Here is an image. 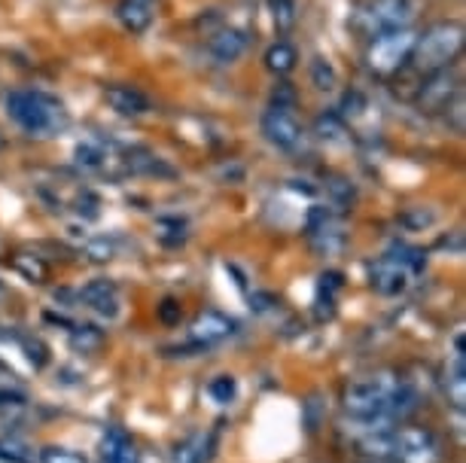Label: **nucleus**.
<instances>
[{
    "instance_id": "1a4fd4ad",
    "label": "nucleus",
    "mask_w": 466,
    "mask_h": 463,
    "mask_svg": "<svg viewBox=\"0 0 466 463\" xmlns=\"http://www.w3.org/2000/svg\"><path fill=\"white\" fill-rule=\"evenodd\" d=\"M457 95H461V89H457V80L448 71L427 74L424 89L418 95V107L424 113H442L451 107Z\"/></svg>"
},
{
    "instance_id": "a211bd4d",
    "label": "nucleus",
    "mask_w": 466,
    "mask_h": 463,
    "mask_svg": "<svg viewBox=\"0 0 466 463\" xmlns=\"http://www.w3.org/2000/svg\"><path fill=\"white\" fill-rule=\"evenodd\" d=\"M296 61H299V55H296V49L289 46L287 40H278V43H271L268 46V52H266V67L275 76H287L289 71L296 67Z\"/></svg>"
},
{
    "instance_id": "ddd939ff",
    "label": "nucleus",
    "mask_w": 466,
    "mask_h": 463,
    "mask_svg": "<svg viewBox=\"0 0 466 463\" xmlns=\"http://www.w3.org/2000/svg\"><path fill=\"white\" fill-rule=\"evenodd\" d=\"M308 238H311L314 250L329 257V253H336L341 244H345V232H341V223L336 216L318 211L311 216V226H308Z\"/></svg>"
},
{
    "instance_id": "6e6552de",
    "label": "nucleus",
    "mask_w": 466,
    "mask_h": 463,
    "mask_svg": "<svg viewBox=\"0 0 466 463\" xmlns=\"http://www.w3.org/2000/svg\"><path fill=\"white\" fill-rule=\"evenodd\" d=\"M262 135H266V141L271 146L287 153L302 144V126H299V119L289 113V107H275V104L262 113Z\"/></svg>"
},
{
    "instance_id": "423d86ee",
    "label": "nucleus",
    "mask_w": 466,
    "mask_h": 463,
    "mask_svg": "<svg viewBox=\"0 0 466 463\" xmlns=\"http://www.w3.org/2000/svg\"><path fill=\"white\" fill-rule=\"evenodd\" d=\"M415 40L418 34L411 28H397V31H387L372 37L366 49V65L372 74L390 76L402 71V67L411 61V52H415Z\"/></svg>"
},
{
    "instance_id": "9d476101",
    "label": "nucleus",
    "mask_w": 466,
    "mask_h": 463,
    "mask_svg": "<svg viewBox=\"0 0 466 463\" xmlns=\"http://www.w3.org/2000/svg\"><path fill=\"white\" fill-rule=\"evenodd\" d=\"M232 333H235V320H228L226 314H219V311H201L189 327V338L205 347L226 342Z\"/></svg>"
},
{
    "instance_id": "5701e85b",
    "label": "nucleus",
    "mask_w": 466,
    "mask_h": 463,
    "mask_svg": "<svg viewBox=\"0 0 466 463\" xmlns=\"http://www.w3.org/2000/svg\"><path fill=\"white\" fill-rule=\"evenodd\" d=\"M314 86H318V89H332V86H336V71H332L323 58L314 61Z\"/></svg>"
},
{
    "instance_id": "f257e3e1",
    "label": "nucleus",
    "mask_w": 466,
    "mask_h": 463,
    "mask_svg": "<svg viewBox=\"0 0 466 463\" xmlns=\"http://www.w3.org/2000/svg\"><path fill=\"white\" fill-rule=\"evenodd\" d=\"M345 412L360 418V421H375V424H390L397 418H406L415 412L418 397L406 381L397 378L390 372H375L363 375V378L350 381L345 393H341Z\"/></svg>"
},
{
    "instance_id": "f03ea898",
    "label": "nucleus",
    "mask_w": 466,
    "mask_h": 463,
    "mask_svg": "<svg viewBox=\"0 0 466 463\" xmlns=\"http://www.w3.org/2000/svg\"><path fill=\"white\" fill-rule=\"evenodd\" d=\"M363 448L393 463H442V445L424 427H378Z\"/></svg>"
},
{
    "instance_id": "f8f14e48",
    "label": "nucleus",
    "mask_w": 466,
    "mask_h": 463,
    "mask_svg": "<svg viewBox=\"0 0 466 463\" xmlns=\"http://www.w3.org/2000/svg\"><path fill=\"white\" fill-rule=\"evenodd\" d=\"M210 55H214L219 65H235L244 52L250 46V34L244 28H235V25H228V28H219L214 37H210Z\"/></svg>"
},
{
    "instance_id": "20e7f679",
    "label": "nucleus",
    "mask_w": 466,
    "mask_h": 463,
    "mask_svg": "<svg viewBox=\"0 0 466 463\" xmlns=\"http://www.w3.org/2000/svg\"><path fill=\"white\" fill-rule=\"evenodd\" d=\"M427 257L424 250L400 244V247L387 250L384 257H378L375 262H369V284L375 293L381 296H400L406 293L411 281L424 272Z\"/></svg>"
},
{
    "instance_id": "4468645a",
    "label": "nucleus",
    "mask_w": 466,
    "mask_h": 463,
    "mask_svg": "<svg viewBox=\"0 0 466 463\" xmlns=\"http://www.w3.org/2000/svg\"><path fill=\"white\" fill-rule=\"evenodd\" d=\"M116 19L128 34H144L153 25V0H119Z\"/></svg>"
},
{
    "instance_id": "f3484780",
    "label": "nucleus",
    "mask_w": 466,
    "mask_h": 463,
    "mask_svg": "<svg viewBox=\"0 0 466 463\" xmlns=\"http://www.w3.org/2000/svg\"><path fill=\"white\" fill-rule=\"evenodd\" d=\"M101 451H104V460H107V463H137L135 445H131V439L122 430L104 433Z\"/></svg>"
},
{
    "instance_id": "dca6fc26",
    "label": "nucleus",
    "mask_w": 466,
    "mask_h": 463,
    "mask_svg": "<svg viewBox=\"0 0 466 463\" xmlns=\"http://www.w3.org/2000/svg\"><path fill=\"white\" fill-rule=\"evenodd\" d=\"M210 451H214V436L192 433L174 448V463H208Z\"/></svg>"
},
{
    "instance_id": "412c9836",
    "label": "nucleus",
    "mask_w": 466,
    "mask_h": 463,
    "mask_svg": "<svg viewBox=\"0 0 466 463\" xmlns=\"http://www.w3.org/2000/svg\"><path fill=\"white\" fill-rule=\"evenodd\" d=\"M208 393H210V399H214V403L228 406L235 399V393H238V384H235L232 375H217V378L208 384Z\"/></svg>"
},
{
    "instance_id": "39448f33",
    "label": "nucleus",
    "mask_w": 466,
    "mask_h": 463,
    "mask_svg": "<svg viewBox=\"0 0 466 463\" xmlns=\"http://www.w3.org/2000/svg\"><path fill=\"white\" fill-rule=\"evenodd\" d=\"M463 43H466V31L461 22L430 25V28L415 40L411 65H415L420 74L448 71L451 61H457V55L463 52Z\"/></svg>"
},
{
    "instance_id": "4be33fe9",
    "label": "nucleus",
    "mask_w": 466,
    "mask_h": 463,
    "mask_svg": "<svg viewBox=\"0 0 466 463\" xmlns=\"http://www.w3.org/2000/svg\"><path fill=\"white\" fill-rule=\"evenodd\" d=\"M40 463H89L83 454L70 451V448H58V445H46L40 451Z\"/></svg>"
},
{
    "instance_id": "aec40b11",
    "label": "nucleus",
    "mask_w": 466,
    "mask_h": 463,
    "mask_svg": "<svg viewBox=\"0 0 466 463\" xmlns=\"http://www.w3.org/2000/svg\"><path fill=\"white\" fill-rule=\"evenodd\" d=\"M268 13L278 34H287L296 25V0H268Z\"/></svg>"
},
{
    "instance_id": "6ab92c4d",
    "label": "nucleus",
    "mask_w": 466,
    "mask_h": 463,
    "mask_svg": "<svg viewBox=\"0 0 466 463\" xmlns=\"http://www.w3.org/2000/svg\"><path fill=\"white\" fill-rule=\"evenodd\" d=\"M107 159H110L107 150L95 141H86V144L76 146V165L86 171H104L107 168Z\"/></svg>"
},
{
    "instance_id": "2eb2a0df",
    "label": "nucleus",
    "mask_w": 466,
    "mask_h": 463,
    "mask_svg": "<svg viewBox=\"0 0 466 463\" xmlns=\"http://www.w3.org/2000/svg\"><path fill=\"white\" fill-rule=\"evenodd\" d=\"M83 302L89 305L92 311L104 314V317H116L119 314V290L110 281H92L83 287Z\"/></svg>"
},
{
    "instance_id": "7ed1b4c3",
    "label": "nucleus",
    "mask_w": 466,
    "mask_h": 463,
    "mask_svg": "<svg viewBox=\"0 0 466 463\" xmlns=\"http://www.w3.org/2000/svg\"><path fill=\"white\" fill-rule=\"evenodd\" d=\"M6 113L31 137H49L67 128V107L56 95L37 89H19L6 95Z\"/></svg>"
},
{
    "instance_id": "9b49d317",
    "label": "nucleus",
    "mask_w": 466,
    "mask_h": 463,
    "mask_svg": "<svg viewBox=\"0 0 466 463\" xmlns=\"http://www.w3.org/2000/svg\"><path fill=\"white\" fill-rule=\"evenodd\" d=\"M104 101L110 104V110H116L119 116H147L153 110V104L137 86H128V83H113L104 89Z\"/></svg>"
},
{
    "instance_id": "0eeeda50",
    "label": "nucleus",
    "mask_w": 466,
    "mask_h": 463,
    "mask_svg": "<svg viewBox=\"0 0 466 463\" xmlns=\"http://www.w3.org/2000/svg\"><path fill=\"white\" fill-rule=\"evenodd\" d=\"M411 19H415V4L411 0H369L357 13V25L363 28L366 37H378V34L397 28H411Z\"/></svg>"
}]
</instances>
